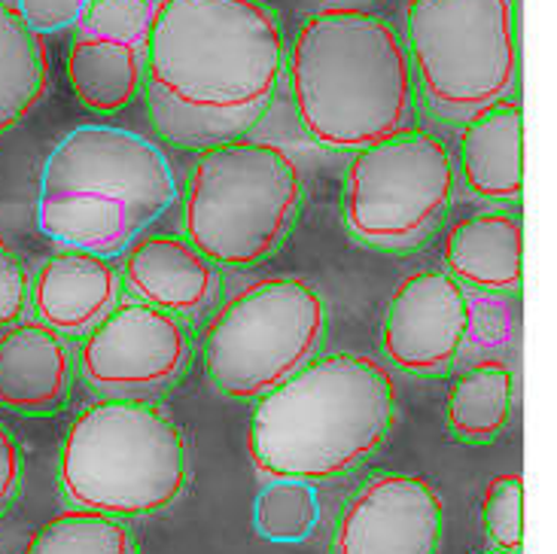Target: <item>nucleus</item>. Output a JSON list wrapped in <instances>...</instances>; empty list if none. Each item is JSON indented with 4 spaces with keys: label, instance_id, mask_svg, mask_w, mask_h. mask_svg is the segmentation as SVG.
Masks as SVG:
<instances>
[{
    "label": "nucleus",
    "instance_id": "1",
    "mask_svg": "<svg viewBox=\"0 0 557 554\" xmlns=\"http://www.w3.org/2000/svg\"><path fill=\"white\" fill-rule=\"evenodd\" d=\"M284 76L305 135L332 152L403 132L418 101L399 30L357 7L308 15L286 49Z\"/></svg>",
    "mask_w": 557,
    "mask_h": 554
},
{
    "label": "nucleus",
    "instance_id": "2",
    "mask_svg": "<svg viewBox=\"0 0 557 554\" xmlns=\"http://www.w3.org/2000/svg\"><path fill=\"white\" fill-rule=\"evenodd\" d=\"M396 384L366 354L314 357L259 396L247 451L272 479L330 481L347 476L387 439Z\"/></svg>",
    "mask_w": 557,
    "mask_h": 554
},
{
    "label": "nucleus",
    "instance_id": "3",
    "mask_svg": "<svg viewBox=\"0 0 557 554\" xmlns=\"http://www.w3.org/2000/svg\"><path fill=\"white\" fill-rule=\"evenodd\" d=\"M177 201L174 165L150 137L86 122L46 159L37 225L71 250L113 256Z\"/></svg>",
    "mask_w": 557,
    "mask_h": 554
},
{
    "label": "nucleus",
    "instance_id": "4",
    "mask_svg": "<svg viewBox=\"0 0 557 554\" xmlns=\"http://www.w3.org/2000/svg\"><path fill=\"white\" fill-rule=\"evenodd\" d=\"M284 61L281 22L259 0H156L144 86L193 110L272 107Z\"/></svg>",
    "mask_w": 557,
    "mask_h": 554
},
{
    "label": "nucleus",
    "instance_id": "5",
    "mask_svg": "<svg viewBox=\"0 0 557 554\" xmlns=\"http://www.w3.org/2000/svg\"><path fill=\"white\" fill-rule=\"evenodd\" d=\"M186 439L159 405L110 396L64 435L59 481L76 509L135 518L168 509L186 488Z\"/></svg>",
    "mask_w": 557,
    "mask_h": 554
},
{
    "label": "nucleus",
    "instance_id": "6",
    "mask_svg": "<svg viewBox=\"0 0 557 554\" xmlns=\"http://www.w3.org/2000/svg\"><path fill=\"white\" fill-rule=\"evenodd\" d=\"M305 198L299 165L272 140L242 137L198 156L183 198V238L216 266L277 254Z\"/></svg>",
    "mask_w": 557,
    "mask_h": 554
},
{
    "label": "nucleus",
    "instance_id": "7",
    "mask_svg": "<svg viewBox=\"0 0 557 554\" xmlns=\"http://www.w3.org/2000/svg\"><path fill=\"white\" fill-rule=\"evenodd\" d=\"M414 86L445 122H467L518 83L515 0H406Z\"/></svg>",
    "mask_w": 557,
    "mask_h": 554
},
{
    "label": "nucleus",
    "instance_id": "8",
    "mask_svg": "<svg viewBox=\"0 0 557 554\" xmlns=\"http://www.w3.org/2000/svg\"><path fill=\"white\" fill-rule=\"evenodd\" d=\"M326 330V305L301 278H265L216 311L205 332V366L232 399H259L308 360Z\"/></svg>",
    "mask_w": 557,
    "mask_h": 554
},
{
    "label": "nucleus",
    "instance_id": "9",
    "mask_svg": "<svg viewBox=\"0 0 557 554\" xmlns=\"http://www.w3.org/2000/svg\"><path fill=\"white\" fill-rule=\"evenodd\" d=\"M457 171L448 147L421 128H403L354 152L345 171V223L354 238L406 250L436 232L451 208Z\"/></svg>",
    "mask_w": 557,
    "mask_h": 554
},
{
    "label": "nucleus",
    "instance_id": "10",
    "mask_svg": "<svg viewBox=\"0 0 557 554\" xmlns=\"http://www.w3.org/2000/svg\"><path fill=\"white\" fill-rule=\"evenodd\" d=\"M193 342L183 317L147 301H120L86 335L79 372L107 396L137 399L171 387L189 366Z\"/></svg>",
    "mask_w": 557,
    "mask_h": 554
},
{
    "label": "nucleus",
    "instance_id": "11",
    "mask_svg": "<svg viewBox=\"0 0 557 554\" xmlns=\"http://www.w3.org/2000/svg\"><path fill=\"white\" fill-rule=\"evenodd\" d=\"M156 0H89L74 28L67 76L79 104L120 113L147 83Z\"/></svg>",
    "mask_w": 557,
    "mask_h": 554
},
{
    "label": "nucleus",
    "instance_id": "12",
    "mask_svg": "<svg viewBox=\"0 0 557 554\" xmlns=\"http://www.w3.org/2000/svg\"><path fill=\"white\" fill-rule=\"evenodd\" d=\"M472 327V305L448 271L423 269L393 293L381 345L393 366L421 378H438L457 360Z\"/></svg>",
    "mask_w": 557,
    "mask_h": 554
},
{
    "label": "nucleus",
    "instance_id": "13",
    "mask_svg": "<svg viewBox=\"0 0 557 554\" xmlns=\"http://www.w3.org/2000/svg\"><path fill=\"white\" fill-rule=\"evenodd\" d=\"M445 509L418 476L387 472L362 484L338 518L335 554H436Z\"/></svg>",
    "mask_w": 557,
    "mask_h": 554
},
{
    "label": "nucleus",
    "instance_id": "14",
    "mask_svg": "<svg viewBox=\"0 0 557 554\" xmlns=\"http://www.w3.org/2000/svg\"><path fill=\"white\" fill-rule=\"evenodd\" d=\"M120 274L132 299L174 317L205 315L223 290L216 262L198 254L183 235H147L135 241Z\"/></svg>",
    "mask_w": 557,
    "mask_h": 554
},
{
    "label": "nucleus",
    "instance_id": "15",
    "mask_svg": "<svg viewBox=\"0 0 557 554\" xmlns=\"http://www.w3.org/2000/svg\"><path fill=\"white\" fill-rule=\"evenodd\" d=\"M122 296V274L110 256L71 250L46 259L30 281V308L37 320L59 335H89Z\"/></svg>",
    "mask_w": 557,
    "mask_h": 554
},
{
    "label": "nucleus",
    "instance_id": "16",
    "mask_svg": "<svg viewBox=\"0 0 557 554\" xmlns=\"http://www.w3.org/2000/svg\"><path fill=\"white\" fill-rule=\"evenodd\" d=\"M454 171L469 193L512 205L524 195V110L503 98L463 122Z\"/></svg>",
    "mask_w": 557,
    "mask_h": 554
},
{
    "label": "nucleus",
    "instance_id": "17",
    "mask_svg": "<svg viewBox=\"0 0 557 554\" xmlns=\"http://www.w3.org/2000/svg\"><path fill=\"white\" fill-rule=\"evenodd\" d=\"M74 360L64 335L40 320L15 323L0 338V405L22 415L59 408L71 390Z\"/></svg>",
    "mask_w": 557,
    "mask_h": 554
},
{
    "label": "nucleus",
    "instance_id": "18",
    "mask_svg": "<svg viewBox=\"0 0 557 554\" xmlns=\"http://www.w3.org/2000/svg\"><path fill=\"white\" fill-rule=\"evenodd\" d=\"M445 269L475 290L518 293L524 281V225L509 210H484L454 223L445 238Z\"/></svg>",
    "mask_w": 557,
    "mask_h": 554
},
{
    "label": "nucleus",
    "instance_id": "19",
    "mask_svg": "<svg viewBox=\"0 0 557 554\" xmlns=\"http://www.w3.org/2000/svg\"><path fill=\"white\" fill-rule=\"evenodd\" d=\"M49 86V49L40 30L0 0V135L13 132Z\"/></svg>",
    "mask_w": 557,
    "mask_h": 554
},
{
    "label": "nucleus",
    "instance_id": "20",
    "mask_svg": "<svg viewBox=\"0 0 557 554\" xmlns=\"http://www.w3.org/2000/svg\"><path fill=\"white\" fill-rule=\"evenodd\" d=\"M515 372L503 360H482L460 374L448 390L445 418L454 433L469 442H487L509 427Z\"/></svg>",
    "mask_w": 557,
    "mask_h": 554
},
{
    "label": "nucleus",
    "instance_id": "21",
    "mask_svg": "<svg viewBox=\"0 0 557 554\" xmlns=\"http://www.w3.org/2000/svg\"><path fill=\"white\" fill-rule=\"evenodd\" d=\"M147 89V107H150V120L156 132L177 144L186 150H211L220 144H232L247 137L259 122L265 120L269 107H250V110H232V113H220V110H193L177 101L165 98L162 91Z\"/></svg>",
    "mask_w": 557,
    "mask_h": 554
},
{
    "label": "nucleus",
    "instance_id": "22",
    "mask_svg": "<svg viewBox=\"0 0 557 554\" xmlns=\"http://www.w3.org/2000/svg\"><path fill=\"white\" fill-rule=\"evenodd\" d=\"M25 554H137V545L116 515L71 509L46 521L30 537Z\"/></svg>",
    "mask_w": 557,
    "mask_h": 554
},
{
    "label": "nucleus",
    "instance_id": "23",
    "mask_svg": "<svg viewBox=\"0 0 557 554\" xmlns=\"http://www.w3.org/2000/svg\"><path fill=\"white\" fill-rule=\"evenodd\" d=\"M320 521L311 481L274 479L257 500V527L274 542L308 540Z\"/></svg>",
    "mask_w": 557,
    "mask_h": 554
},
{
    "label": "nucleus",
    "instance_id": "24",
    "mask_svg": "<svg viewBox=\"0 0 557 554\" xmlns=\"http://www.w3.org/2000/svg\"><path fill=\"white\" fill-rule=\"evenodd\" d=\"M482 515L487 540L497 545V552H518L524 545V479L497 476L487 481Z\"/></svg>",
    "mask_w": 557,
    "mask_h": 554
},
{
    "label": "nucleus",
    "instance_id": "25",
    "mask_svg": "<svg viewBox=\"0 0 557 554\" xmlns=\"http://www.w3.org/2000/svg\"><path fill=\"white\" fill-rule=\"evenodd\" d=\"M30 305V278L22 259L0 238V330L15 327Z\"/></svg>",
    "mask_w": 557,
    "mask_h": 554
},
{
    "label": "nucleus",
    "instance_id": "26",
    "mask_svg": "<svg viewBox=\"0 0 557 554\" xmlns=\"http://www.w3.org/2000/svg\"><path fill=\"white\" fill-rule=\"evenodd\" d=\"M89 0H18L15 10L28 22L30 28L40 34L74 28Z\"/></svg>",
    "mask_w": 557,
    "mask_h": 554
},
{
    "label": "nucleus",
    "instance_id": "27",
    "mask_svg": "<svg viewBox=\"0 0 557 554\" xmlns=\"http://www.w3.org/2000/svg\"><path fill=\"white\" fill-rule=\"evenodd\" d=\"M22 484V451L15 435L0 423V509L10 506Z\"/></svg>",
    "mask_w": 557,
    "mask_h": 554
},
{
    "label": "nucleus",
    "instance_id": "28",
    "mask_svg": "<svg viewBox=\"0 0 557 554\" xmlns=\"http://www.w3.org/2000/svg\"><path fill=\"white\" fill-rule=\"evenodd\" d=\"M332 7H360V3H369V0H330Z\"/></svg>",
    "mask_w": 557,
    "mask_h": 554
},
{
    "label": "nucleus",
    "instance_id": "29",
    "mask_svg": "<svg viewBox=\"0 0 557 554\" xmlns=\"http://www.w3.org/2000/svg\"><path fill=\"white\" fill-rule=\"evenodd\" d=\"M487 554H509V552H487Z\"/></svg>",
    "mask_w": 557,
    "mask_h": 554
}]
</instances>
